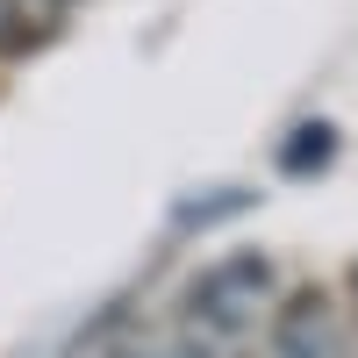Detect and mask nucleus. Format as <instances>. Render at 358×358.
<instances>
[{"mask_svg": "<svg viewBox=\"0 0 358 358\" xmlns=\"http://www.w3.org/2000/svg\"><path fill=\"white\" fill-rule=\"evenodd\" d=\"M122 358H236V351H222V344H208V337H194V330H172L165 337H151V344H129Z\"/></svg>", "mask_w": 358, "mask_h": 358, "instance_id": "3", "label": "nucleus"}, {"mask_svg": "<svg viewBox=\"0 0 358 358\" xmlns=\"http://www.w3.org/2000/svg\"><path fill=\"white\" fill-rule=\"evenodd\" d=\"M36 8H65V0H36Z\"/></svg>", "mask_w": 358, "mask_h": 358, "instance_id": "6", "label": "nucleus"}, {"mask_svg": "<svg viewBox=\"0 0 358 358\" xmlns=\"http://www.w3.org/2000/svg\"><path fill=\"white\" fill-rule=\"evenodd\" d=\"M265 358H344V315L330 294H294L287 308H273V337Z\"/></svg>", "mask_w": 358, "mask_h": 358, "instance_id": "2", "label": "nucleus"}, {"mask_svg": "<svg viewBox=\"0 0 358 358\" xmlns=\"http://www.w3.org/2000/svg\"><path fill=\"white\" fill-rule=\"evenodd\" d=\"M273 294H280L273 265H265L258 251H236V258L208 265V273L194 280L187 308H179V330H194V337H208V344H222V351L244 358V344L258 337V322L273 315Z\"/></svg>", "mask_w": 358, "mask_h": 358, "instance_id": "1", "label": "nucleus"}, {"mask_svg": "<svg viewBox=\"0 0 358 358\" xmlns=\"http://www.w3.org/2000/svg\"><path fill=\"white\" fill-rule=\"evenodd\" d=\"M29 15H36V0H0V50H15L29 29H36Z\"/></svg>", "mask_w": 358, "mask_h": 358, "instance_id": "5", "label": "nucleus"}, {"mask_svg": "<svg viewBox=\"0 0 358 358\" xmlns=\"http://www.w3.org/2000/svg\"><path fill=\"white\" fill-rule=\"evenodd\" d=\"M294 136H301V143L287 151V165H294V172H308V165H322V158H330V122H315V129H294Z\"/></svg>", "mask_w": 358, "mask_h": 358, "instance_id": "4", "label": "nucleus"}]
</instances>
